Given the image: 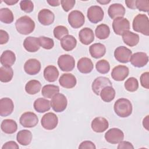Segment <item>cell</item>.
I'll return each mask as SVG.
<instances>
[{
  "label": "cell",
  "mask_w": 149,
  "mask_h": 149,
  "mask_svg": "<svg viewBox=\"0 0 149 149\" xmlns=\"http://www.w3.org/2000/svg\"><path fill=\"white\" fill-rule=\"evenodd\" d=\"M136 7L139 10L148 12L149 1L148 0H136Z\"/></svg>",
  "instance_id": "cell-44"
},
{
  "label": "cell",
  "mask_w": 149,
  "mask_h": 149,
  "mask_svg": "<svg viewBox=\"0 0 149 149\" xmlns=\"http://www.w3.org/2000/svg\"><path fill=\"white\" fill-rule=\"evenodd\" d=\"M23 44L25 49L30 52H37L40 48L38 39L35 37L29 36L26 37Z\"/></svg>",
  "instance_id": "cell-24"
},
{
  "label": "cell",
  "mask_w": 149,
  "mask_h": 149,
  "mask_svg": "<svg viewBox=\"0 0 149 149\" xmlns=\"http://www.w3.org/2000/svg\"><path fill=\"white\" fill-rule=\"evenodd\" d=\"M95 36L100 39L104 40L107 38L110 34V29L105 24H101L97 26L95 30Z\"/></svg>",
  "instance_id": "cell-37"
},
{
  "label": "cell",
  "mask_w": 149,
  "mask_h": 149,
  "mask_svg": "<svg viewBox=\"0 0 149 149\" xmlns=\"http://www.w3.org/2000/svg\"><path fill=\"white\" fill-rule=\"evenodd\" d=\"M126 90L130 92L136 91L139 88V82L136 78L131 77L126 80L124 84Z\"/></svg>",
  "instance_id": "cell-39"
},
{
  "label": "cell",
  "mask_w": 149,
  "mask_h": 149,
  "mask_svg": "<svg viewBox=\"0 0 149 149\" xmlns=\"http://www.w3.org/2000/svg\"><path fill=\"white\" fill-rule=\"evenodd\" d=\"M140 83L143 87L149 88V73L148 72L142 73L140 76Z\"/></svg>",
  "instance_id": "cell-46"
},
{
  "label": "cell",
  "mask_w": 149,
  "mask_h": 149,
  "mask_svg": "<svg viewBox=\"0 0 149 149\" xmlns=\"http://www.w3.org/2000/svg\"><path fill=\"white\" fill-rule=\"evenodd\" d=\"M59 84L65 88H72L77 83L76 77L72 73H63L59 79Z\"/></svg>",
  "instance_id": "cell-20"
},
{
  "label": "cell",
  "mask_w": 149,
  "mask_h": 149,
  "mask_svg": "<svg viewBox=\"0 0 149 149\" xmlns=\"http://www.w3.org/2000/svg\"><path fill=\"white\" fill-rule=\"evenodd\" d=\"M132 27L134 31L142 34L149 36V20L148 16L145 14H139L134 17Z\"/></svg>",
  "instance_id": "cell-3"
},
{
  "label": "cell",
  "mask_w": 149,
  "mask_h": 149,
  "mask_svg": "<svg viewBox=\"0 0 149 149\" xmlns=\"http://www.w3.org/2000/svg\"><path fill=\"white\" fill-rule=\"evenodd\" d=\"M117 148L118 149H126V148L133 149L134 147L130 142L122 140L119 143V144H118Z\"/></svg>",
  "instance_id": "cell-50"
},
{
  "label": "cell",
  "mask_w": 149,
  "mask_h": 149,
  "mask_svg": "<svg viewBox=\"0 0 149 149\" xmlns=\"http://www.w3.org/2000/svg\"><path fill=\"white\" fill-rule=\"evenodd\" d=\"M19 122L24 127H33L38 124V118L34 112H26L20 117Z\"/></svg>",
  "instance_id": "cell-9"
},
{
  "label": "cell",
  "mask_w": 149,
  "mask_h": 149,
  "mask_svg": "<svg viewBox=\"0 0 149 149\" xmlns=\"http://www.w3.org/2000/svg\"><path fill=\"white\" fill-rule=\"evenodd\" d=\"M60 43L62 48L66 51L73 50L77 45V40L72 35L64 36L61 40Z\"/></svg>",
  "instance_id": "cell-27"
},
{
  "label": "cell",
  "mask_w": 149,
  "mask_h": 149,
  "mask_svg": "<svg viewBox=\"0 0 149 149\" xmlns=\"http://www.w3.org/2000/svg\"><path fill=\"white\" fill-rule=\"evenodd\" d=\"M76 3L75 0H62L61 1V6L65 12H69L74 6Z\"/></svg>",
  "instance_id": "cell-45"
},
{
  "label": "cell",
  "mask_w": 149,
  "mask_h": 149,
  "mask_svg": "<svg viewBox=\"0 0 149 149\" xmlns=\"http://www.w3.org/2000/svg\"><path fill=\"white\" fill-rule=\"evenodd\" d=\"M148 115H147L143 120V127L147 130H148V125H149V123H148Z\"/></svg>",
  "instance_id": "cell-53"
},
{
  "label": "cell",
  "mask_w": 149,
  "mask_h": 149,
  "mask_svg": "<svg viewBox=\"0 0 149 149\" xmlns=\"http://www.w3.org/2000/svg\"><path fill=\"white\" fill-rule=\"evenodd\" d=\"M97 2L101 5H107L108 3H109L111 1H107V0H97Z\"/></svg>",
  "instance_id": "cell-55"
},
{
  "label": "cell",
  "mask_w": 149,
  "mask_h": 149,
  "mask_svg": "<svg viewBox=\"0 0 149 149\" xmlns=\"http://www.w3.org/2000/svg\"><path fill=\"white\" fill-rule=\"evenodd\" d=\"M40 47L45 49H51L54 46V40L49 37L41 36L38 38Z\"/></svg>",
  "instance_id": "cell-41"
},
{
  "label": "cell",
  "mask_w": 149,
  "mask_h": 149,
  "mask_svg": "<svg viewBox=\"0 0 149 149\" xmlns=\"http://www.w3.org/2000/svg\"><path fill=\"white\" fill-rule=\"evenodd\" d=\"M19 147L14 141H9L5 143L2 147V149H19Z\"/></svg>",
  "instance_id": "cell-49"
},
{
  "label": "cell",
  "mask_w": 149,
  "mask_h": 149,
  "mask_svg": "<svg viewBox=\"0 0 149 149\" xmlns=\"http://www.w3.org/2000/svg\"><path fill=\"white\" fill-rule=\"evenodd\" d=\"M32 133L29 130H21L16 135V140L17 142L22 146L29 145L32 140Z\"/></svg>",
  "instance_id": "cell-29"
},
{
  "label": "cell",
  "mask_w": 149,
  "mask_h": 149,
  "mask_svg": "<svg viewBox=\"0 0 149 149\" xmlns=\"http://www.w3.org/2000/svg\"><path fill=\"white\" fill-rule=\"evenodd\" d=\"M38 20L41 24L49 26L54 22L55 15L51 10L48 9H43L38 12Z\"/></svg>",
  "instance_id": "cell-18"
},
{
  "label": "cell",
  "mask_w": 149,
  "mask_h": 149,
  "mask_svg": "<svg viewBox=\"0 0 149 149\" xmlns=\"http://www.w3.org/2000/svg\"><path fill=\"white\" fill-rule=\"evenodd\" d=\"M91 127L94 132L96 133H102L108 128V121L105 118L97 117L92 120Z\"/></svg>",
  "instance_id": "cell-19"
},
{
  "label": "cell",
  "mask_w": 149,
  "mask_h": 149,
  "mask_svg": "<svg viewBox=\"0 0 149 149\" xmlns=\"http://www.w3.org/2000/svg\"><path fill=\"white\" fill-rule=\"evenodd\" d=\"M68 22L70 26L74 29H78L83 26L85 22L84 16L79 10H74L68 15Z\"/></svg>",
  "instance_id": "cell-7"
},
{
  "label": "cell",
  "mask_w": 149,
  "mask_h": 149,
  "mask_svg": "<svg viewBox=\"0 0 149 149\" xmlns=\"http://www.w3.org/2000/svg\"><path fill=\"white\" fill-rule=\"evenodd\" d=\"M58 65L62 71L70 72L74 68L75 61L72 56L63 54L58 58Z\"/></svg>",
  "instance_id": "cell-5"
},
{
  "label": "cell",
  "mask_w": 149,
  "mask_h": 149,
  "mask_svg": "<svg viewBox=\"0 0 149 149\" xmlns=\"http://www.w3.org/2000/svg\"><path fill=\"white\" fill-rule=\"evenodd\" d=\"M87 16L90 22L95 24L102 20L104 12L100 6L93 5L88 9Z\"/></svg>",
  "instance_id": "cell-8"
},
{
  "label": "cell",
  "mask_w": 149,
  "mask_h": 149,
  "mask_svg": "<svg viewBox=\"0 0 149 149\" xmlns=\"http://www.w3.org/2000/svg\"><path fill=\"white\" fill-rule=\"evenodd\" d=\"M130 61L133 66L136 68H142L147 64L148 62V56L145 52H137L132 55Z\"/></svg>",
  "instance_id": "cell-14"
},
{
  "label": "cell",
  "mask_w": 149,
  "mask_h": 149,
  "mask_svg": "<svg viewBox=\"0 0 149 149\" xmlns=\"http://www.w3.org/2000/svg\"><path fill=\"white\" fill-rule=\"evenodd\" d=\"M125 3L126 6L132 9H136V0H132V1H125Z\"/></svg>",
  "instance_id": "cell-51"
},
{
  "label": "cell",
  "mask_w": 149,
  "mask_h": 149,
  "mask_svg": "<svg viewBox=\"0 0 149 149\" xmlns=\"http://www.w3.org/2000/svg\"><path fill=\"white\" fill-rule=\"evenodd\" d=\"M5 3L8 5H13L18 2V1H14V0H6L3 1Z\"/></svg>",
  "instance_id": "cell-54"
},
{
  "label": "cell",
  "mask_w": 149,
  "mask_h": 149,
  "mask_svg": "<svg viewBox=\"0 0 149 149\" xmlns=\"http://www.w3.org/2000/svg\"><path fill=\"white\" fill-rule=\"evenodd\" d=\"M79 38L81 43L87 45L94 40V34L93 30L90 28L84 27L79 31Z\"/></svg>",
  "instance_id": "cell-21"
},
{
  "label": "cell",
  "mask_w": 149,
  "mask_h": 149,
  "mask_svg": "<svg viewBox=\"0 0 149 149\" xmlns=\"http://www.w3.org/2000/svg\"><path fill=\"white\" fill-rule=\"evenodd\" d=\"M79 148L80 149H88V148H90V149H95L96 147L94 144V143L91 141H88V140H86V141H84L83 142H81L79 146Z\"/></svg>",
  "instance_id": "cell-47"
},
{
  "label": "cell",
  "mask_w": 149,
  "mask_h": 149,
  "mask_svg": "<svg viewBox=\"0 0 149 149\" xmlns=\"http://www.w3.org/2000/svg\"><path fill=\"white\" fill-rule=\"evenodd\" d=\"M51 106L52 109L56 112H63L66 108L68 100L65 95L61 93L55 94L52 98Z\"/></svg>",
  "instance_id": "cell-4"
},
{
  "label": "cell",
  "mask_w": 149,
  "mask_h": 149,
  "mask_svg": "<svg viewBox=\"0 0 149 149\" xmlns=\"http://www.w3.org/2000/svg\"><path fill=\"white\" fill-rule=\"evenodd\" d=\"M9 39V36L8 33L6 31L1 29L0 30V44L3 45L7 43Z\"/></svg>",
  "instance_id": "cell-48"
},
{
  "label": "cell",
  "mask_w": 149,
  "mask_h": 149,
  "mask_svg": "<svg viewBox=\"0 0 149 149\" xmlns=\"http://www.w3.org/2000/svg\"><path fill=\"white\" fill-rule=\"evenodd\" d=\"M59 76V71L53 65L47 66L44 70V77L49 82L55 81Z\"/></svg>",
  "instance_id": "cell-31"
},
{
  "label": "cell",
  "mask_w": 149,
  "mask_h": 149,
  "mask_svg": "<svg viewBox=\"0 0 149 149\" xmlns=\"http://www.w3.org/2000/svg\"><path fill=\"white\" fill-rule=\"evenodd\" d=\"M115 94V90L112 86H108L101 90L100 95L102 101L106 102H109L114 99Z\"/></svg>",
  "instance_id": "cell-33"
},
{
  "label": "cell",
  "mask_w": 149,
  "mask_h": 149,
  "mask_svg": "<svg viewBox=\"0 0 149 149\" xmlns=\"http://www.w3.org/2000/svg\"><path fill=\"white\" fill-rule=\"evenodd\" d=\"M41 67V63L38 60L36 59H29L24 65V70L29 75H35L40 72Z\"/></svg>",
  "instance_id": "cell-15"
},
{
  "label": "cell",
  "mask_w": 149,
  "mask_h": 149,
  "mask_svg": "<svg viewBox=\"0 0 149 149\" xmlns=\"http://www.w3.org/2000/svg\"><path fill=\"white\" fill-rule=\"evenodd\" d=\"M54 37L59 40H61L64 36L68 35L69 31L68 29L63 26H58L55 27L53 31Z\"/></svg>",
  "instance_id": "cell-42"
},
{
  "label": "cell",
  "mask_w": 149,
  "mask_h": 149,
  "mask_svg": "<svg viewBox=\"0 0 149 149\" xmlns=\"http://www.w3.org/2000/svg\"><path fill=\"white\" fill-rule=\"evenodd\" d=\"M15 27L18 33L23 35H28L31 33L35 29L34 20L28 16L19 17L15 23Z\"/></svg>",
  "instance_id": "cell-2"
},
{
  "label": "cell",
  "mask_w": 149,
  "mask_h": 149,
  "mask_svg": "<svg viewBox=\"0 0 149 149\" xmlns=\"http://www.w3.org/2000/svg\"><path fill=\"white\" fill-rule=\"evenodd\" d=\"M41 88V83L37 80H31L29 81L25 86V91L30 95L38 93Z\"/></svg>",
  "instance_id": "cell-34"
},
{
  "label": "cell",
  "mask_w": 149,
  "mask_h": 149,
  "mask_svg": "<svg viewBox=\"0 0 149 149\" xmlns=\"http://www.w3.org/2000/svg\"><path fill=\"white\" fill-rule=\"evenodd\" d=\"M47 2L49 5L52 6H58L60 5V3H61V1L58 0H49V1H47Z\"/></svg>",
  "instance_id": "cell-52"
},
{
  "label": "cell",
  "mask_w": 149,
  "mask_h": 149,
  "mask_svg": "<svg viewBox=\"0 0 149 149\" xmlns=\"http://www.w3.org/2000/svg\"><path fill=\"white\" fill-rule=\"evenodd\" d=\"M59 87L54 84H47L42 88L41 94L45 98H52L55 94L59 93Z\"/></svg>",
  "instance_id": "cell-35"
},
{
  "label": "cell",
  "mask_w": 149,
  "mask_h": 149,
  "mask_svg": "<svg viewBox=\"0 0 149 149\" xmlns=\"http://www.w3.org/2000/svg\"><path fill=\"white\" fill-rule=\"evenodd\" d=\"M13 76V70L11 67L1 66L0 68V80L3 83L11 81Z\"/></svg>",
  "instance_id": "cell-36"
},
{
  "label": "cell",
  "mask_w": 149,
  "mask_h": 149,
  "mask_svg": "<svg viewBox=\"0 0 149 149\" xmlns=\"http://www.w3.org/2000/svg\"><path fill=\"white\" fill-rule=\"evenodd\" d=\"M95 68L98 72L101 74H106L110 70V65L107 60L101 59L96 63Z\"/></svg>",
  "instance_id": "cell-40"
},
{
  "label": "cell",
  "mask_w": 149,
  "mask_h": 149,
  "mask_svg": "<svg viewBox=\"0 0 149 149\" xmlns=\"http://www.w3.org/2000/svg\"><path fill=\"white\" fill-rule=\"evenodd\" d=\"M14 109L13 101L8 97L2 98L0 100V115L7 116L10 115Z\"/></svg>",
  "instance_id": "cell-17"
},
{
  "label": "cell",
  "mask_w": 149,
  "mask_h": 149,
  "mask_svg": "<svg viewBox=\"0 0 149 149\" xmlns=\"http://www.w3.org/2000/svg\"><path fill=\"white\" fill-rule=\"evenodd\" d=\"M34 108L39 113H44L51 109V102L45 98H39L34 102Z\"/></svg>",
  "instance_id": "cell-28"
},
{
  "label": "cell",
  "mask_w": 149,
  "mask_h": 149,
  "mask_svg": "<svg viewBox=\"0 0 149 149\" xmlns=\"http://www.w3.org/2000/svg\"><path fill=\"white\" fill-rule=\"evenodd\" d=\"M77 67L80 72L84 74H87L93 70L94 65L92 61L90 58L83 57L78 61Z\"/></svg>",
  "instance_id": "cell-23"
},
{
  "label": "cell",
  "mask_w": 149,
  "mask_h": 149,
  "mask_svg": "<svg viewBox=\"0 0 149 149\" xmlns=\"http://www.w3.org/2000/svg\"><path fill=\"white\" fill-rule=\"evenodd\" d=\"M20 9L26 13H30L33 10L34 4L31 1L24 0L20 2Z\"/></svg>",
  "instance_id": "cell-43"
},
{
  "label": "cell",
  "mask_w": 149,
  "mask_h": 149,
  "mask_svg": "<svg viewBox=\"0 0 149 149\" xmlns=\"http://www.w3.org/2000/svg\"><path fill=\"white\" fill-rule=\"evenodd\" d=\"M1 129L5 133L13 134L16 132L17 129V125L14 120L6 119L2 122Z\"/></svg>",
  "instance_id": "cell-32"
},
{
  "label": "cell",
  "mask_w": 149,
  "mask_h": 149,
  "mask_svg": "<svg viewBox=\"0 0 149 149\" xmlns=\"http://www.w3.org/2000/svg\"><path fill=\"white\" fill-rule=\"evenodd\" d=\"M106 141L111 144H118L124 139V133L120 129L116 127L109 129L105 134Z\"/></svg>",
  "instance_id": "cell-10"
},
{
  "label": "cell",
  "mask_w": 149,
  "mask_h": 149,
  "mask_svg": "<svg viewBox=\"0 0 149 149\" xmlns=\"http://www.w3.org/2000/svg\"><path fill=\"white\" fill-rule=\"evenodd\" d=\"M129 69L125 65H118L113 68L111 72L112 78L118 81L124 80L129 75Z\"/></svg>",
  "instance_id": "cell-13"
},
{
  "label": "cell",
  "mask_w": 149,
  "mask_h": 149,
  "mask_svg": "<svg viewBox=\"0 0 149 149\" xmlns=\"http://www.w3.org/2000/svg\"><path fill=\"white\" fill-rule=\"evenodd\" d=\"M41 123L42 126L46 130L54 129L58 125V116L52 112H48L45 113L41 118Z\"/></svg>",
  "instance_id": "cell-12"
},
{
  "label": "cell",
  "mask_w": 149,
  "mask_h": 149,
  "mask_svg": "<svg viewBox=\"0 0 149 149\" xmlns=\"http://www.w3.org/2000/svg\"><path fill=\"white\" fill-rule=\"evenodd\" d=\"M125 12V7L120 3H113L109 6L108 9V14L112 19L123 17Z\"/></svg>",
  "instance_id": "cell-22"
},
{
  "label": "cell",
  "mask_w": 149,
  "mask_h": 149,
  "mask_svg": "<svg viewBox=\"0 0 149 149\" xmlns=\"http://www.w3.org/2000/svg\"><path fill=\"white\" fill-rule=\"evenodd\" d=\"M112 28L116 34L122 36L123 33L129 30L130 22L126 18L123 17H117L113 19Z\"/></svg>",
  "instance_id": "cell-6"
},
{
  "label": "cell",
  "mask_w": 149,
  "mask_h": 149,
  "mask_svg": "<svg viewBox=\"0 0 149 149\" xmlns=\"http://www.w3.org/2000/svg\"><path fill=\"white\" fill-rule=\"evenodd\" d=\"M113 109L118 116L126 118L132 114L133 107L131 102L128 99L121 98L115 101Z\"/></svg>",
  "instance_id": "cell-1"
},
{
  "label": "cell",
  "mask_w": 149,
  "mask_h": 149,
  "mask_svg": "<svg viewBox=\"0 0 149 149\" xmlns=\"http://www.w3.org/2000/svg\"><path fill=\"white\" fill-rule=\"evenodd\" d=\"M89 52L93 58L98 59L105 54L106 47L101 43H94L89 47Z\"/></svg>",
  "instance_id": "cell-25"
},
{
  "label": "cell",
  "mask_w": 149,
  "mask_h": 149,
  "mask_svg": "<svg viewBox=\"0 0 149 149\" xmlns=\"http://www.w3.org/2000/svg\"><path fill=\"white\" fill-rule=\"evenodd\" d=\"M132 55V51L124 46L117 47L114 51V57L119 62L128 63Z\"/></svg>",
  "instance_id": "cell-11"
},
{
  "label": "cell",
  "mask_w": 149,
  "mask_h": 149,
  "mask_svg": "<svg viewBox=\"0 0 149 149\" xmlns=\"http://www.w3.org/2000/svg\"><path fill=\"white\" fill-rule=\"evenodd\" d=\"M122 37L124 43L129 47H134L139 42V36L130 31L123 33Z\"/></svg>",
  "instance_id": "cell-30"
},
{
  "label": "cell",
  "mask_w": 149,
  "mask_h": 149,
  "mask_svg": "<svg viewBox=\"0 0 149 149\" xmlns=\"http://www.w3.org/2000/svg\"><path fill=\"white\" fill-rule=\"evenodd\" d=\"M14 20L12 12L7 8L0 9V20L5 24H10Z\"/></svg>",
  "instance_id": "cell-38"
},
{
  "label": "cell",
  "mask_w": 149,
  "mask_h": 149,
  "mask_svg": "<svg viewBox=\"0 0 149 149\" xmlns=\"http://www.w3.org/2000/svg\"><path fill=\"white\" fill-rule=\"evenodd\" d=\"M0 61L3 66L11 67L16 61L15 54L10 50H6L1 54Z\"/></svg>",
  "instance_id": "cell-26"
},
{
  "label": "cell",
  "mask_w": 149,
  "mask_h": 149,
  "mask_svg": "<svg viewBox=\"0 0 149 149\" xmlns=\"http://www.w3.org/2000/svg\"><path fill=\"white\" fill-rule=\"evenodd\" d=\"M112 86V83L110 80L106 77L99 76L93 81L91 88L93 91L97 95H100L101 90L105 87Z\"/></svg>",
  "instance_id": "cell-16"
}]
</instances>
